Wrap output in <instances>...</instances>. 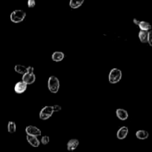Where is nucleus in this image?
Masks as SVG:
<instances>
[{
  "mask_svg": "<svg viewBox=\"0 0 152 152\" xmlns=\"http://www.w3.org/2000/svg\"><path fill=\"white\" fill-rule=\"evenodd\" d=\"M36 5V1L34 0H28V6L30 8L34 7Z\"/></svg>",
  "mask_w": 152,
  "mask_h": 152,
  "instance_id": "obj_21",
  "label": "nucleus"
},
{
  "mask_svg": "<svg viewBox=\"0 0 152 152\" xmlns=\"http://www.w3.org/2000/svg\"><path fill=\"white\" fill-rule=\"evenodd\" d=\"M116 115L118 117V119H120V120H126L129 117V114H128V111L126 110L123 109V108H118L116 111Z\"/></svg>",
  "mask_w": 152,
  "mask_h": 152,
  "instance_id": "obj_10",
  "label": "nucleus"
},
{
  "mask_svg": "<svg viewBox=\"0 0 152 152\" xmlns=\"http://www.w3.org/2000/svg\"><path fill=\"white\" fill-rule=\"evenodd\" d=\"M53 106H45L42 108V110L39 112V118L42 120H46L50 118L53 114Z\"/></svg>",
  "mask_w": 152,
  "mask_h": 152,
  "instance_id": "obj_4",
  "label": "nucleus"
},
{
  "mask_svg": "<svg viewBox=\"0 0 152 152\" xmlns=\"http://www.w3.org/2000/svg\"><path fill=\"white\" fill-rule=\"evenodd\" d=\"M26 13L22 10H15L10 13V20L13 23H19L25 19Z\"/></svg>",
  "mask_w": 152,
  "mask_h": 152,
  "instance_id": "obj_3",
  "label": "nucleus"
},
{
  "mask_svg": "<svg viewBox=\"0 0 152 152\" xmlns=\"http://www.w3.org/2000/svg\"><path fill=\"white\" fill-rule=\"evenodd\" d=\"M22 81L24 82L27 86L28 85L33 84L36 81V75L34 74H28V73H25L24 75H22Z\"/></svg>",
  "mask_w": 152,
  "mask_h": 152,
  "instance_id": "obj_6",
  "label": "nucleus"
},
{
  "mask_svg": "<svg viewBox=\"0 0 152 152\" xmlns=\"http://www.w3.org/2000/svg\"><path fill=\"white\" fill-rule=\"evenodd\" d=\"M84 3V0H80V1H75V0H71L69 2V5L71 8L77 9L81 7L82 4Z\"/></svg>",
  "mask_w": 152,
  "mask_h": 152,
  "instance_id": "obj_16",
  "label": "nucleus"
},
{
  "mask_svg": "<svg viewBox=\"0 0 152 152\" xmlns=\"http://www.w3.org/2000/svg\"><path fill=\"white\" fill-rule=\"evenodd\" d=\"M26 73L28 74H34V68L32 66H28L27 67Z\"/></svg>",
  "mask_w": 152,
  "mask_h": 152,
  "instance_id": "obj_22",
  "label": "nucleus"
},
{
  "mask_svg": "<svg viewBox=\"0 0 152 152\" xmlns=\"http://www.w3.org/2000/svg\"><path fill=\"white\" fill-rule=\"evenodd\" d=\"M148 43L152 47V30L148 32Z\"/></svg>",
  "mask_w": 152,
  "mask_h": 152,
  "instance_id": "obj_20",
  "label": "nucleus"
},
{
  "mask_svg": "<svg viewBox=\"0 0 152 152\" xmlns=\"http://www.w3.org/2000/svg\"><path fill=\"white\" fill-rule=\"evenodd\" d=\"M138 26H139L140 29L141 31H147V32L151 31L152 28L151 24L148 22H145V21H140V22Z\"/></svg>",
  "mask_w": 152,
  "mask_h": 152,
  "instance_id": "obj_13",
  "label": "nucleus"
},
{
  "mask_svg": "<svg viewBox=\"0 0 152 152\" xmlns=\"http://www.w3.org/2000/svg\"><path fill=\"white\" fill-rule=\"evenodd\" d=\"M140 40L142 43H147L148 42V32L147 31H140L138 34Z\"/></svg>",
  "mask_w": 152,
  "mask_h": 152,
  "instance_id": "obj_15",
  "label": "nucleus"
},
{
  "mask_svg": "<svg viewBox=\"0 0 152 152\" xmlns=\"http://www.w3.org/2000/svg\"><path fill=\"white\" fill-rule=\"evenodd\" d=\"M122 76H123V74H122L121 70L117 68H113L111 70L108 75V81L111 84H117L121 80Z\"/></svg>",
  "mask_w": 152,
  "mask_h": 152,
  "instance_id": "obj_1",
  "label": "nucleus"
},
{
  "mask_svg": "<svg viewBox=\"0 0 152 152\" xmlns=\"http://www.w3.org/2000/svg\"><path fill=\"white\" fill-rule=\"evenodd\" d=\"M65 58V54L62 51H55L52 53L51 59L54 62H61Z\"/></svg>",
  "mask_w": 152,
  "mask_h": 152,
  "instance_id": "obj_11",
  "label": "nucleus"
},
{
  "mask_svg": "<svg viewBox=\"0 0 152 152\" xmlns=\"http://www.w3.org/2000/svg\"><path fill=\"white\" fill-rule=\"evenodd\" d=\"M53 111H54V112H58V111H61L62 108H61L60 105H55L53 106Z\"/></svg>",
  "mask_w": 152,
  "mask_h": 152,
  "instance_id": "obj_23",
  "label": "nucleus"
},
{
  "mask_svg": "<svg viewBox=\"0 0 152 152\" xmlns=\"http://www.w3.org/2000/svg\"><path fill=\"white\" fill-rule=\"evenodd\" d=\"M80 142L77 139H71L67 143V149L69 151H73L78 147Z\"/></svg>",
  "mask_w": 152,
  "mask_h": 152,
  "instance_id": "obj_9",
  "label": "nucleus"
},
{
  "mask_svg": "<svg viewBox=\"0 0 152 152\" xmlns=\"http://www.w3.org/2000/svg\"><path fill=\"white\" fill-rule=\"evenodd\" d=\"M49 141H50V138H49L48 136H46V135L42 137L41 139V142L43 145H47V144H48Z\"/></svg>",
  "mask_w": 152,
  "mask_h": 152,
  "instance_id": "obj_19",
  "label": "nucleus"
},
{
  "mask_svg": "<svg viewBox=\"0 0 152 152\" xmlns=\"http://www.w3.org/2000/svg\"><path fill=\"white\" fill-rule=\"evenodd\" d=\"M25 132H26L27 135L36 137L41 136L42 134V132L40 131V129L34 126H27L26 129H25Z\"/></svg>",
  "mask_w": 152,
  "mask_h": 152,
  "instance_id": "obj_5",
  "label": "nucleus"
},
{
  "mask_svg": "<svg viewBox=\"0 0 152 152\" xmlns=\"http://www.w3.org/2000/svg\"><path fill=\"white\" fill-rule=\"evenodd\" d=\"M128 134H129V129H128V127L123 126V127H121L117 131V137L119 140H124L127 137Z\"/></svg>",
  "mask_w": 152,
  "mask_h": 152,
  "instance_id": "obj_8",
  "label": "nucleus"
},
{
  "mask_svg": "<svg viewBox=\"0 0 152 152\" xmlns=\"http://www.w3.org/2000/svg\"><path fill=\"white\" fill-rule=\"evenodd\" d=\"M27 86H27L24 82L22 81L18 82V83H16V84L14 86L15 92H16V94H19L24 93V92L26 91Z\"/></svg>",
  "mask_w": 152,
  "mask_h": 152,
  "instance_id": "obj_7",
  "label": "nucleus"
},
{
  "mask_svg": "<svg viewBox=\"0 0 152 152\" xmlns=\"http://www.w3.org/2000/svg\"><path fill=\"white\" fill-rule=\"evenodd\" d=\"M59 86H60V83H59V79L55 76H50L48 81V87L49 91L51 93H57L59 89Z\"/></svg>",
  "mask_w": 152,
  "mask_h": 152,
  "instance_id": "obj_2",
  "label": "nucleus"
},
{
  "mask_svg": "<svg viewBox=\"0 0 152 152\" xmlns=\"http://www.w3.org/2000/svg\"><path fill=\"white\" fill-rule=\"evenodd\" d=\"M133 22H134V23L136 25H139V24H140V21L138 20L137 19H133Z\"/></svg>",
  "mask_w": 152,
  "mask_h": 152,
  "instance_id": "obj_24",
  "label": "nucleus"
},
{
  "mask_svg": "<svg viewBox=\"0 0 152 152\" xmlns=\"http://www.w3.org/2000/svg\"><path fill=\"white\" fill-rule=\"evenodd\" d=\"M27 141L29 142V144L31 145H32L33 147H39L40 145V141L39 140L38 138L36 137L33 136H29V135H27L26 137Z\"/></svg>",
  "mask_w": 152,
  "mask_h": 152,
  "instance_id": "obj_12",
  "label": "nucleus"
},
{
  "mask_svg": "<svg viewBox=\"0 0 152 152\" xmlns=\"http://www.w3.org/2000/svg\"><path fill=\"white\" fill-rule=\"evenodd\" d=\"M136 137L139 140H146L149 137V133L145 130H138L136 132Z\"/></svg>",
  "mask_w": 152,
  "mask_h": 152,
  "instance_id": "obj_14",
  "label": "nucleus"
},
{
  "mask_svg": "<svg viewBox=\"0 0 152 152\" xmlns=\"http://www.w3.org/2000/svg\"><path fill=\"white\" fill-rule=\"evenodd\" d=\"M26 69H27V67L24 66V65H16L14 67V70L16 73L19 74H24L26 73Z\"/></svg>",
  "mask_w": 152,
  "mask_h": 152,
  "instance_id": "obj_17",
  "label": "nucleus"
},
{
  "mask_svg": "<svg viewBox=\"0 0 152 152\" xmlns=\"http://www.w3.org/2000/svg\"><path fill=\"white\" fill-rule=\"evenodd\" d=\"M7 131L9 133L13 134L16 132V125L14 122L10 121L7 124Z\"/></svg>",
  "mask_w": 152,
  "mask_h": 152,
  "instance_id": "obj_18",
  "label": "nucleus"
}]
</instances>
